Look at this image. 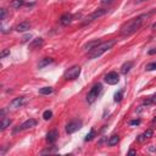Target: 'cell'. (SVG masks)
Here are the masks:
<instances>
[{
  "label": "cell",
  "instance_id": "cell-1",
  "mask_svg": "<svg viewBox=\"0 0 156 156\" xmlns=\"http://www.w3.org/2000/svg\"><path fill=\"white\" fill-rule=\"evenodd\" d=\"M155 12H156V10H151V11H149L147 14H143L136 18H132L131 21H128L127 23H124L121 27V34L122 35H131L133 33H136L137 31L142 27L144 21L148 20L149 17H151Z\"/></svg>",
  "mask_w": 156,
  "mask_h": 156
},
{
  "label": "cell",
  "instance_id": "cell-2",
  "mask_svg": "<svg viewBox=\"0 0 156 156\" xmlns=\"http://www.w3.org/2000/svg\"><path fill=\"white\" fill-rule=\"evenodd\" d=\"M115 44H116V39H111V40L104 41V43H100L95 49H93L92 51H89V58L90 59L100 58L102 54H105L106 51H109Z\"/></svg>",
  "mask_w": 156,
  "mask_h": 156
},
{
  "label": "cell",
  "instance_id": "cell-3",
  "mask_svg": "<svg viewBox=\"0 0 156 156\" xmlns=\"http://www.w3.org/2000/svg\"><path fill=\"white\" fill-rule=\"evenodd\" d=\"M101 90H102V85L100 84V83H98V84H95L94 87H93L92 89L89 90V93H88V95H87L88 104H94L95 100L98 99V96L100 95Z\"/></svg>",
  "mask_w": 156,
  "mask_h": 156
},
{
  "label": "cell",
  "instance_id": "cell-4",
  "mask_svg": "<svg viewBox=\"0 0 156 156\" xmlns=\"http://www.w3.org/2000/svg\"><path fill=\"white\" fill-rule=\"evenodd\" d=\"M81 75V67L79 66H72L71 69H69L65 75H64V78L66 81H75L76 78H78Z\"/></svg>",
  "mask_w": 156,
  "mask_h": 156
},
{
  "label": "cell",
  "instance_id": "cell-5",
  "mask_svg": "<svg viewBox=\"0 0 156 156\" xmlns=\"http://www.w3.org/2000/svg\"><path fill=\"white\" fill-rule=\"evenodd\" d=\"M82 124H83V122L81 121V119H73V121L69 122L66 124V133L72 134L77 131H79V129L82 128Z\"/></svg>",
  "mask_w": 156,
  "mask_h": 156
},
{
  "label": "cell",
  "instance_id": "cell-6",
  "mask_svg": "<svg viewBox=\"0 0 156 156\" xmlns=\"http://www.w3.org/2000/svg\"><path fill=\"white\" fill-rule=\"evenodd\" d=\"M107 12V10L106 9H98V10H95L93 14H90L89 16H88L87 18H85V21L83 22V24H88V23H90V22H93V21H95V20H98L99 17H101V16H104Z\"/></svg>",
  "mask_w": 156,
  "mask_h": 156
},
{
  "label": "cell",
  "instance_id": "cell-7",
  "mask_svg": "<svg viewBox=\"0 0 156 156\" xmlns=\"http://www.w3.org/2000/svg\"><path fill=\"white\" fill-rule=\"evenodd\" d=\"M35 124H37V121H35L34 118H29V119H27L26 122H23L22 124H21V126H18L14 132L17 133V132H21V131H26V129H29V128L34 127Z\"/></svg>",
  "mask_w": 156,
  "mask_h": 156
},
{
  "label": "cell",
  "instance_id": "cell-8",
  "mask_svg": "<svg viewBox=\"0 0 156 156\" xmlns=\"http://www.w3.org/2000/svg\"><path fill=\"white\" fill-rule=\"evenodd\" d=\"M105 82L107 83V84L110 85H115L117 84V83L119 82V76L118 73H116V72H109V73L105 76Z\"/></svg>",
  "mask_w": 156,
  "mask_h": 156
},
{
  "label": "cell",
  "instance_id": "cell-9",
  "mask_svg": "<svg viewBox=\"0 0 156 156\" xmlns=\"http://www.w3.org/2000/svg\"><path fill=\"white\" fill-rule=\"evenodd\" d=\"M26 104V98L24 96H20V98H16L10 102V107L11 109H18V107H22Z\"/></svg>",
  "mask_w": 156,
  "mask_h": 156
},
{
  "label": "cell",
  "instance_id": "cell-10",
  "mask_svg": "<svg viewBox=\"0 0 156 156\" xmlns=\"http://www.w3.org/2000/svg\"><path fill=\"white\" fill-rule=\"evenodd\" d=\"M58 137H59V132L56 131V129H51V131H49L48 134H46V142L49 144H53L54 142H56Z\"/></svg>",
  "mask_w": 156,
  "mask_h": 156
},
{
  "label": "cell",
  "instance_id": "cell-11",
  "mask_svg": "<svg viewBox=\"0 0 156 156\" xmlns=\"http://www.w3.org/2000/svg\"><path fill=\"white\" fill-rule=\"evenodd\" d=\"M72 20H73V16H72L71 14H64L62 16L60 17V23L62 26H69L71 22H72Z\"/></svg>",
  "mask_w": 156,
  "mask_h": 156
},
{
  "label": "cell",
  "instance_id": "cell-12",
  "mask_svg": "<svg viewBox=\"0 0 156 156\" xmlns=\"http://www.w3.org/2000/svg\"><path fill=\"white\" fill-rule=\"evenodd\" d=\"M29 28H31V23L28 21H23V22H20L15 29H16L17 32H26V31H28Z\"/></svg>",
  "mask_w": 156,
  "mask_h": 156
},
{
  "label": "cell",
  "instance_id": "cell-13",
  "mask_svg": "<svg viewBox=\"0 0 156 156\" xmlns=\"http://www.w3.org/2000/svg\"><path fill=\"white\" fill-rule=\"evenodd\" d=\"M153 134H154L153 129H148V131H145L143 134H140V136H139L137 139H138V142H139V143H143V142H145L147 139L151 138V137H153Z\"/></svg>",
  "mask_w": 156,
  "mask_h": 156
},
{
  "label": "cell",
  "instance_id": "cell-14",
  "mask_svg": "<svg viewBox=\"0 0 156 156\" xmlns=\"http://www.w3.org/2000/svg\"><path fill=\"white\" fill-rule=\"evenodd\" d=\"M100 43H101V41L99 40V39H96V40H92V41H88V43L84 45V49L88 50V51H92L93 49H95Z\"/></svg>",
  "mask_w": 156,
  "mask_h": 156
},
{
  "label": "cell",
  "instance_id": "cell-15",
  "mask_svg": "<svg viewBox=\"0 0 156 156\" xmlns=\"http://www.w3.org/2000/svg\"><path fill=\"white\" fill-rule=\"evenodd\" d=\"M132 67H133V62H132V61L124 62V64L122 65V67H121V73H122V75H127L128 72L131 71Z\"/></svg>",
  "mask_w": 156,
  "mask_h": 156
},
{
  "label": "cell",
  "instance_id": "cell-16",
  "mask_svg": "<svg viewBox=\"0 0 156 156\" xmlns=\"http://www.w3.org/2000/svg\"><path fill=\"white\" fill-rule=\"evenodd\" d=\"M43 43H44V40L41 39V38L33 39V40H32V43L29 44V48H31V49H37V48H40V46L43 45Z\"/></svg>",
  "mask_w": 156,
  "mask_h": 156
},
{
  "label": "cell",
  "instance_id": "cell-17",
  "mask_svg": "<svg viewBox=\"0 0 156 156\" xmlns=\"http://www.w3.org/2000/svg\"><path fill=\"white\" fill-rule=\"evenodd\" d=\"M12 123V121L10 118H3L1 119V122H0V131H5L7 127H10V124Z\"/></svg>",
  "mask_w": 156,
  "mask_h": 156
},
{
  "label": "cell",
  "instance_id": "cell-18",
  "mask_svg": "<svg viewBox=\"0 0 156 156\" xmlns=\"http://www.w3.org/2000/svg\"><path fill=\"white\" fill-rule=\"evenodd\" d=\"M118 142H119V136L113 134V136H111L110 138L107 139V145H109V147H113V145H116Z\"/></svg>",
  "mask_w": 156,
  "mask_h": 156
},
{
  "label": "cell",
  "instance_id": "cell-19",
  "mask_svg": "<svg viewBox=\"0 0 156 156\" xmlns=\"http://www.w3.org/2000/svg\"><path fill=\"white\" fill-rule=\"evenodd\" d=\"M53 59H50V58H45V59H43L41 60L39 64H38V69H43V67H45V66H48V65H50V64H53Z\"/></svg>",
  "mask_w": 156,
  "mask_h": 156
},
{
  "label": "cell",
  "instance_id": "cell-20",
  "mask_svg": "<svg viewBox=\"0 0 156 156\" xmlns=\"http://www.w3.org/2000/svg\"><path fill=\"white\" fill-rule=\"evenodd\" d=\"M53 92H54V89L51 87H44V88H40V89H39V94H41V95H49Z\"/></svg>",
  "mask_w": 156,
  "mask_h": 156
},
{
  "label": "cell",
  "instance_id": "cell-21",
  "mask_svg": "<svg viewBox=\"0 0 156 156\" xmlns=\"http://www.w3.org/2000/svg\"><path fill=\"white\" fill-rule=\"evenodd\" d=\"M24 5V0H12L11 1V7L14 9H20Z\"/></svg>",
  "mask_w": 156,
  "mask_h": 156
},
{
  "label": "cell",
  "instance_id": "cell-22",
  "mask_svg": "<svg viewBox=\"0 0 156 156\" xmlns=\"http://www.w3.org/2000/svg\"><path fill=\"white\" fill-rule=\"evenodd\" d=\"M94 137H95V129H94V128H92V129H90V132L87 134V137H85V142H89V140H92Z\"/></svg>",
  "mask_w": 156,
  "mask_h": 156
},
{
  "label": "cell",
  "instance_id": "cell-23",
  "mask_svg": "<svg viewBox=\"0 0 156 156\" xmlns=\"http://www.w3.org/2000/svg\"><path fill=\"white\" fill-rule=\"evenodd\" d=\"M53 117V112H51L50 110H46L43 112V118L45 119V121H49V119Z\"/></svg>",
  "mask_w": 156,
  "mask_h": 156
},
{
  "label": "cell",
  "instance_id": "cell-24",
  "mask_svg": "<svg viewBox=\"0 0 156 156\" xmlns=\"http://www.w3.org/2000/svg\"><path fill=\"white\" fill-rule=\"evenodd\" d=\"M122 98H123V90H118L116 94H115V101L119 102V101L122 100Z\"/></svg>",
  "mask_w": 156,
  "mask_h": 156
},
{
  "label": "cell",
  "instance_id": "cell-25",
  "mask_svg": "<svg viewBox=\"0 0 156 156\" xmlns=\"http://www.w3.org/2000/svg\"><path fill=\"white\" fill-rule=\"evenodd\" d=\"M58 151V149L56 148H54V149H45V150H43L40 154L41 155H45V154H54V153H56Z\"/></svg>",
  "mask_w": 156,
  "mask_h": 156
},
{
  "label": "cell",
  "instance_id": "cell-26",
  "mask_svg": "<svg viewBox=\"0 0 156 156\" xmlns=\"http://www.w3.org/2000/svg\"><path fill=\"white\" fill-rule=\"evenodd\" d=\"M147 71H154V70H156V62H151V64H149V65H147Z\"/></svg>",
  "mask_w": 156,
  "mask_h": 156
},
{
  "label": "cell",
  "instance_id": "cell-27",
  "mask_svg": "<svg viewBox=\"0 0 156 156\" xmlns=\"http://www.w3.org/2000/svg\"><path fill=\"white\" fill-rule=\"evenodd\" d=\"M7 55H10V50H9V49H6V50H3V51H1V54H0V58L4 59L5 56H7Z\"/></svg>",
  "mask_w": 156,
  "mask_h": 156
},
{
  "label": "cell",
  "instance_id": "cell-28",
  "mask_svg": "<svg viewBox=\"0 0 156 156\" xmlns=\"http://www.w3.org/2000/svg\"><path fill=\"white\" fill-rule=\"evenodd\" d=\"M129 124L131 126H138V124H140V119H133V121L129 122Z\"/></svg>",
  "mask_w": 156,
  "mask_h": 156
},
{
  "label": "cell",
  "instance_id": "cell-29",
  "mask_svg": "<svg viewBox=\"0 0 156 156\" xmlns=\"http://www.w3.org/2000/svg\"><path fill=\"white\" fill-rule=\"evenodd\" d=\"M31 38H32V34H27V35H24V37L22 38V43H26V41H28Z\"/></svg>",
  "mask_w": 156,
  "mask_h": 156
},
{
  "label": "cell",
  "instance_id": "cell-30",
  "mask_svg": "<svg viewBox=\"0 0 156 156\" xmlns=\"http://www.w3.org/2000/svg\"><path fill=\"white\" fill-rule=\"evenodd\" d=\"M0 11H1V16H0V20H5V16H6V10L1 9Z\"/></svg>",
  "mask_w": 156,
  "mask_h": 156
},
{
  "label": "cell",
  "instance_id": "cell-31",
  "mask_svg": "<svg viewBox=\"0 0 156 156\" xmlns=\"http://www.w3.org/2000/svg\"><path fill=\"white\" fill-rule=\"evenodd\" d=\"M149 55H154V54H156V49H153V50H149V53H148Z\"/></svg>",
  "mask_w": 156,
  "mask_h": 156
},
{
  "label": "cell",
  "instance_id": "cell-32",
  "mask_svg": "<svg viewBox=\"0 0 156 156\" xmlns=\"http://www.w3.org/2000/svg\"><path fill=\"white\" fill-rule=\"evenodd\" d=\"M112 0H101V3L102 4H109V3H111Z\"/></svg>",
  "mask_w": 156,
  "mask_h": 156
},
{
  "label": "cell",
  "instance_id": "cell-33",
  "mask_svg": "<svg viewBox=\"0 0 156 156\" xmlns=\"http://www.w3.org/2000/svg\"><path fill=\"white\" fill-rule=\"evenodd\" d=\"M151 101H153V104H156V94L151 98Z\"/></svg>",
  "mask_w": 156,
  "mask_h": 156
},
{
  "label": "cell",
  "instance_id": "cell-34",
  "mask_svg": "<svg viewBox=\"0 0 156 156\" xmlns=\"http://www.w3.org/2000/svg\"><path fill=\"white\" fill-rule=\"evenodd\" d=\"M129 154H131V155H136L137 151H136V150H129Z\"/></svg>",
  "mask_w": 156,
  "mask_h": 156
},
{
  "label": "cell",
  "instance_id": "cell-35",
  "mask_svg": "<svg viewBox=\"0 0 156 156\" xmlns=\"http://www.w3.org/2000/svg\"><path fill=\"white\" fill-rule=\"evenodd\" d=\"M151 29H153V31H156V22H155V23L151 26Z\"/></svg>",
  "mask_w": 156,
  "mask_h": 156
},
{
  "label": "cell",
  "instance_id": "cell-36",
  "mask_svg": "<svg viewBox=\"0 0 156 156\" xmlns=\"http://www.w3.org/2000/svg\"><path fill=\"white\" fill-rule=\"evenodd\" d=\"M138 3H143V1H148V0H137Z\"/></svg>",
  "mask_w": 156,
  "mask_h": 156
},
{
  "label": "cell",
  "instance_id": "cell-37",
  "mask_svg": "<svg viewBox=\"0 0 156 156\" xmlns=\"http://www.w3.org/2000/svg\"><path fill=\"white\" fill-rule=\"evenodd\" d=\"M153 122H156V117H155V118L153 119Z\"/></svg>",
  "mask_w": 156,
  "mask_h": 156
}]
</instances>
